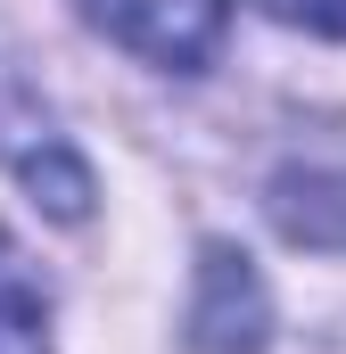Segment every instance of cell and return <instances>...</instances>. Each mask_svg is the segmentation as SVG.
<instances>
[{
	"label": "cell",
	"mask_w": 346,
	"mask_h": 354,
	"mask_svg": "<svg viewBox=\"0 0 346 354\" xmlns=\"http://www.w3.org/2000/svg\"><path fill=\"white\" fill-rule=\"evenodd\" d=\"M83 17L132 58L165 66V75H198L223 50L231 0H83Z\"/></svg>",
	"instance_id": "obj_2"
},
{
	"label": "cell",
	"mask_w": 346,
	"mask_h": 354,
	"mask_svg": "<svg viewBox=\"0 0 346 354\" xmlns=\"http://www.w3.org/2000/svg\"><path fill=\"white\" fill-rule=\"evenodd\" d=\"M0 165L33 189V206H50L58 223H83L91 214V174L83 157L58 140V115L25 91L17 66H0Z\"/></svg>",
	"instance_id": "obj_1"
},
{
	"label": "cell",
	"mask_w": 346,
	"mask_h": 354,
	"mask_svg": "<svg viewBox=\"0 0 346 354\" xmlns=\"http://www.w3.org/2000/svg\"><path fill=\"white\" fill-rule=\"evenodd\" d=\"M0 354H50V288L33 280L8 231H0Z\"/></svg>",
	"instance_id": "obj_5"
},
{
	"label": "cell",
	"mask_w": 346,
	"mask_h": 354,
	"mask_svg": "<svg viewBox=\"0 0 346 354\" xmlns=\"http://www.w3.org/2000/svg\"><path fill=\"white\" fill-rule=\"evenodd\" d=\"M280 25H305V33H330V41H346V0H264Z\"/></svg>",
	"instance_id": "obj_6"
},
{
	"label": "cell",
	"mask_w": 346,
	"mask_h": 354,
	"mask_svg": "<svg viewBox=\"0 0 346 354\" xmlns=\"http://www.w3.org/2000/svg\"><path fill=\"white\" fill-rule=\"evenodd\" d=\"M264 214L289 248L346 256V157H289L264 181Z\"/></svg>",
	"instance_id": "obj_4"
},
{
	"label": "cell",
	"mask_w": 346,
	"mask_h": 354,
	"mask_svg": "<svg viewBox=\"0 0 346 354\" xmlns=\"http://www.w3.org/2000/svg\"><path fill=\"white\" fill-rule=\"evenodd\" d=\"M272 338V297H264V272L206 239L198 248V297H190V354H264Z\"/></svg>",
	"instance_id": "obj_3"
}]
</instances>
